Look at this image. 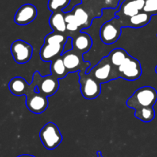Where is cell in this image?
Instances as JSON below:
<instances>
[{"label": "cell", "mask_w": 157, "mask_h": 157, "mask_svg": "<svg viewBox=\"0 0 157 157\" xmlns=\"http://www.w3.org/2000/svg\"><path fill=\"white\" fill-rule=\"evenodd\" d=\"M157 101V91L151 86H143L136 89L127 100V106L134 110L144 107H153Z\"/></svg>", "instance_id": "1"}, {"label": "cell", "mask_w": 157, "mask_h": 157, "mask_svg": "<svg viewBox=\"0 0 157 157\" xmlns=\"http://www.w3.org/2000/svg\"><path fill=\"white\" fill-rule=\"evenodd\" d=\"M39 137L43 146L48 150L56 149L63 140L59 128L52 122L46 123L39 132Z\"/></svg>", "instance_id": "2"}, {"label": "cell", "mask_w": 157, "mask_h": 157, "mask_svg": "<svg viewBox=\"0 0 157 157\" xmlns=\"http://www.w3.org/2000/svg\"><path fill=\"white\" fill-rule=\"evenodd\" d=\"M78 75L81 92L84 98L90 100L99 96L101 92V83L87 72L80 71Z\"/></svg>", "instance_id": "3"}, {"label": "cell", "mask_w": 157, "mask_h": 157, "mask_svg": "<svg viewBox=\"0 0 157 157\" xmlns=\"http://www.w3.org/2000/svg\"><path fill=\"white\" fill-rule=\"evenodd\" d=\"M61 57L68 73L80 71H84L88 73L90 71V63L89 62L84 61L83 54L76 52L73 49L64 52Z\"/></svg>", "instance_id": "4"}, {"label": "cell", "mask_w": 157, "mask_h": 157, "mask_svg": "<svg viewBox=\"0 0 157 157\" xmlns=\"http://www.w3.org/2000/svg\"><path fill=\"white\" fill-rule=\"evenodd\" d=\"M122 28L119 18L116 16L104 22L100 29L101 41L106 45L115 43L121 37Z\"/></svg>", "instance_id": "5"}, {"label": "cell", "mask_w": 157, "mask_h": 157, "mask_svg": "<svg viewBox=\"0 0 157 157\" xmlns=\"http://www.w3.org/2000/svg\"><path fill=\"white\" fill-rule=\"evenodd\" d=\"M119 78L128 81L137 80L142 75V68L139 60L129 55L125 61L117 69Z\"/></svg>", "instance_id": "6"}, {"label": "cell", "mask_w": 157, "mask_h": 157, "mask_svg": "<svg viewBox=\"0 0 157 157\" xmlns=\"http://www.w3.org/2000/svg\"><path fill=\"white\" fill-rule=\"evenodd\" d=\"M58 78L52 75V74L45 76H41L37 71L34 73L32 77V82L35 83L38 92L45 96H51L58 91L59 88Z\"/></svg>", "instance_id": "7"}, {"label": "cell", "mask_w": 157, "mask_h": 157, "mask_svg": "<svg viewBox=\"0 0 157 157\" xmlns=\"http://www.w3.org/2000/svg\"><path fill=\"white\" fill-rule=\"evenodd\" d=\"M88 73L101 83H108L110 80L118 78L107 56L104 57L96 66L91 68Z\"/></svg>", "instance_id": "8"}, {"label": "cell", "mask_w": 157, "mask_h": 157, "mask_svg": "<svg viewBox=\"0 0 157 157\" xmlns=\"http://www.w3.org/2000/svg\"><path fill=\"white\" fill-rule=\"evenodd\" d=\"M11 53L14 60L18 64L27 63L32 58L33 48L32 45L21 39H18L12 43Z\"/></svg>", "instance_id": "9"}, {"label": "cell", "mask_w": 157, "mask_h": 157, "mask_svg": "<svg viewBox=\"0 0 157 157\" xmlns=\"http://www.w3.org/2000/svg\"><path fill=\"white\" fill-rule=\"evenodd\" d=\"M145 0H124L115 12V16L119 18H130L143 12Z\"/></svg>", "instance_id": "10"}, {"label": "cell", "mask_w": 157, "mask_h": 157, "mask_svg": "<svg viewBox=\"0 0 157 157\" xmlns=\"http://www.w3.org/2000/svg\"><path fill=\"white\" fill-rule=\"evenodd\" d=\"M70 38H71L72 49L79 53L83 54L88 52L92 47L93 42L90 35L87 32H81L69 35Z\"/></svg>", "instance_id": "11"}, {"label": "cell", "mask_w": 157, "mask_h": 157, "mask_svg": "<svg viewBox=\"0 0 157 157\" xmlns=\"http://www.w3.org/2000/svg\"><path fill=\"white\" fill-rule=\"evenodd\" d=\"M38 15V10L36 7L32 4L22 5L17 10L15 13L14 20L17 25L19 26H25L32 22L36 18Z\"/></svg>", "instance_id": "12"}, {"label": "cell", "mask_w": 157, "mask_h": 157, "mask_svg": "<svg viewBox=\"0 0 157 157\" xmlns=\"http://www.w3.org/2000/svg\"><path fill=\"white\" fill-rule=\"evenodd\" d=\"M48 106V97L40 92H35L31 96L26 98V106L30 112L35 114L44 112Z\"/></svg>", "instance_id": "13"}, {"label": "cell", "mask_w": 157, "mask_h": 157, "mask_svg": "<svg viewBox=\"0 0 157 157\" xmlns=\"http://www.w3.org/2000/svg\"><path fill=\"white\" fill-rule=\"evenodd\" d=\"M64 46L63 44H48L44 43L40 49V57L44 62H52L55 58L61 56L64 53Z\"/></svg>", "instance_id": "14"}, {"label": "cell", "mask_w": 157, "mask_h": 157, "mask_svg": "<svg viewBox=\"0 0 157 157\" xmlns=\"http://www.w3.org/2000/svg\"><path fill=\"white\" fill-rule=\"evenodd\" d=\"M151 15L147 12H141L137 15L130 18H119L122 27L130 28H141L144 27L150 23L151 20Z\"/></svg>", "instance_id": "15"}, {"label": "cell", "mask_w": 157, "mask_h": 157, "mask_svg": "<svg viewBox=\"0 0 157 157\" xmlns=\"http://www.w3.org/2000/svg\"><path fill=\"white\" fill-rule=\"evenodd\" d=\"M71 12L74 14L78 25L82 30L90 27L94 18H92L88 11L84 6H82V5L80 4L76 6Z\"/></svg>", "instance_id": "16"}, {"label": "cell", "mask_w": 157, "mask_h": 157, "mask_svg": "<svg viewBox=\"0 0 157 157\" xmlns=\"http://www.w3.org/2000/svg\"><path fill=\"white\" fill-rule=\"evenodd\" d=\"M49 25L54 32L67 35V23L65 22V12L63 11L52 12L49 18Z\"/></svg>", "instance_id": "17"}, {"label": "cell", "mask_w": 157, "mask_h": 157, "mask_svg": "<svg viewBox=\"0 0 157 157\" xmlns=\"http://www.w3.org/2000/svg\"><path fill=\"white\" fill-rule=\"evenodd\" d=\"M129 56V54L127 53V51L121 48H117V49H113L111 52H110L107 57L110 61V64H111L112 67H113V72L117 75V76L119 78L117 72V69L123 62L126 60V58Z\"/></svg>", "instance_id": "18"}, {"label": "cell", "mask_w": 157, "mask_h": 157, "mask_svg": "<svg viewBox=\"0 0 157 157\" xmlns=\"http://www.w3.org/2000/svg\"><path fill=\"white\" fill-rule=\"evenodd\" d=\"M51 74L57 78H64L68 74L62 57L60 56L52 62L50 67Z\"/></svg>", "instance_id": "19"}, {"label": "cell", "mask_w": 157, "mask_h": 157, "mask_svg": "<svg viewBox=\"0 0 157 157\" xmlns=\"http://www.w3.org/2000/svg\"><path fill=\"white\" fill-rule=\"evenodd\" d=\"M134 116L144 123H150L155 118V110L153 107H144L136 109Z\"/></svg>", "instance_id": "20"}, {"label": "cell", "mask_w": 157, "mask_h": 157, "mask_svg": "<svg viewBox=\"0 0 157 157\" xmlns=\"http://www.w3.org/2000/svg\"><path fill=\"white\" fill-rule=\"evenodd\" d=\"M69 37L65 34L53 32L48 34L44 38V43L48 44H63L65 45Z\"/></svg>", "instance_id": "21"}, {"label": "cell", "mask_w": 157, "mask_h": 157, "mask_svg": "<svg viewBox=\"0 0 157 157\" xmlns=\"http://www.w3.org/2000/svg\"><path fill=\"white\" fill-rule=\"evenodd\" d=\"M71 0H49L48 8L52 12L63 11L69 6Z\"/></svg>", "instance_id": "22"}, {"label": "cell", "mask_w": 157, "mask_h": 157, "mask_svg": "<svg viewBox=\"0 0 157 157\" xmlns=\"http://www.w3.org/2000/svg\"><path fill=\"white\" fill-rule=\"evenodd\" d=\"M143 12L150 14L151 16L157 15V0H145Z\"/></svg>", "instance_id": "23"}, {"label": "cell", "mask_w": 157, "mask_h": 157, "mask_svg": "<svg viewBox=\"0 0 157 157\" xmlns=\"http://www.w3.org/2000/svg\"><path fill=\"white\" fill-rule=\"evenodd\" d=\"M17 157H35L32 155H29V154H22V155H20Z\"/></svg>", "instance_id": "24"}, {"label": "cell", "mask_w": 157, "mask_h": 157, "mask_svg": "<svg viewBox=\"0 0 157 157\" xmlns=\"http://www.w3.org/2000/svg\"><path fill=\"white\" fill-rule=\"evenodd\" d=\"M97 155H98V156L97 157H104L102 155V154H101V151H98V152H97Z\"/></svg>", "instance_id": "25"}, {"label": "cell", "mask_w": 157, "mask_h": 157, "mask_svg": "<svg viewBox=\"0 0 157 157\" xmlns=\"http://www.w3.org/2000/svg\"><path fill=\"white\" fill-rule=\"evenodd\" d=\"M155 70H156V74H157V66H156V69H155Z\"/></svg>", "instance_id": "26"}, {"label": "cell", "mask_w": 157, "mask_h": 157, "mask_svg": "<svg viewBox=\"0 0 157 157\" xmlns=\"http://www.w3.org/2000/svg\"><path fill=\"white\" fill-rule=\"evenodd\" d=\"M156 36H157V35H156Z\"/></svg>", "instance_id": "27"}]
</instances>
